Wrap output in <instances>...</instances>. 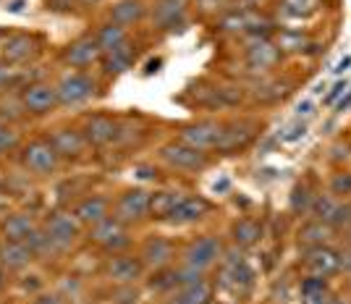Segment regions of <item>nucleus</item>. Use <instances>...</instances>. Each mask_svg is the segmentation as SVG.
Masks as SVG:
<instances>
[{
	"label": "nucleus",
	"instance_id": "40",
	"mask_svg": "<svg viewBox=\"0 0 351 304\" xmlns=\"http://www.w3.org/2000/svg\"><path fill=\"white\" fill-rule=\"evenodd\" d=\"M349 158H351V147H349V145H343V142H338V145L330 147V160H333V163H341V160L346 163V160H349Z\"/></svg>",
	"mask_w": 351,
	"mask_h": 304
},
{
	"label": "nucleus",
	"instance_id": "21",
	"mask_svg": "<svg viewBox=\"0 0 351 304\" xmlns=\"http://www.w3.org/2000/svg\"><path fill=\"white\" fill-rule=\"evenodd\" d=\"M58 105V92L50 84H32L24 92V108L32 113H47Z\"/></svg>",
	"mask_w": 351,
	"mask_h": 304
},
{
	"label": "nucleus",
	"instance_id": "45",
	"mask_svg": "<svg viewBox=\"0 0 351 304\" xmlns=\"http://www.w3.org/2000/svg\"><path fill=\"white\" fill-rule=\"evenodd\" d=\"M34 304H63L60 296H40V299H34Z\"/></svg>",
	"mask_w": 351,
	"mask_h": 304
},
{
	"label": "nucleus",
	"instance_id": "52",
	"mask_svg": "<svg viewBox=\"0 0 351 304\" xmlns=\"http://www.w3.org/2000/svg\"><path fill=\"white\" fill-rule=\"evenodd\" d=\"M82 3H87V5H95V3H100V0H82Z\"/></svg>",
	"mask_w": 351,
	"mask_h": 304
},
{
	"label": "nucleus",
	"instance_id": "50",
	"mask_svg": "<svg viewBox=\"0 0 351 304\" xmlns=\"http://www.w3.org/2000/svg\"><path fill=\"white\" fill-rule=\"evenodd\" d=\"M349 105H351V89H349V97H346V100H341V102H338V110H346Z\"/></svg>",
	"mask_w": 351,
	"mask_h": 304
},
{
	"label": "nucleus",
	"instance_id": "46",
	"mask_svg": "<svg viewBox=\"0 0 351 304\" xmlns=\"http://www.w3.org/2000/svg\"><path fill=\"white\" fill-rule=\"evenodd\" d=\"M160 66H162V60H160V58L149 60V63H147V69H145V73H155L158 69H160Z\"/></svg>",
	"mask_w": 351,
	"mask_h": 304
},
{
	"label": "nucleus",
	"instance_id": "37",
	"mask_svg": "<svg viewBox=\"0 0 351 304\" xmlns=\"http://www.w3.org/2000/svg\"><path fill=\"white\" fill-rule=\"evenodd\" d=\"M309 40L302 34H293V32H283L278 37V50L280 53H307Z\"/></svg>",
	"mask_w": 351,
	"mask_h": 304
},
{
	"label": "nucleus",
	"instance_id": "12",
	"mask_svg": "<svg viewBox=\"0 0 351 304\" xmlns=\"http://www.w3.org/2000/svg\"><path fill=\"white\" fill-rule=\"evenodd\" d=\"M105 273L110 281H116V283H134V281H139L142 273H145V262L139 260V257H132V255H123V252H118L113 255L110 260H108V268H105Z\"/></svg>",
	"mask_w": 351,
	"mask_h": 304
},
{
	"label": "nucleus",
	"instance_id": "32",
	"mask_svg": "<svg viewBox=\"0 0 351 304\" xmlns=\"http://www.w3.org/2000/svg\"><path fill=\"white\" fill-rule=\"evenodd\" d=\"M3 231H5L8 242H27L32 236V231H34V226H32V220L27 215H11L5 220Z\"/></svg>",
	"mask_w": 351,
	"mask_h": 304
},
{
	"label": "nucleus",
	"instance_id": "47",
	"mask_svg": "<svg viewBox=\"0 0 351 304\" xmlns=\"http://www.w3.org/2000/svg\"><path fill=\"white\" fill-rule=\"evenodd\" d=\"M349 66H351V56H346V58H343V60H341V63L336 66V73H343L346 69H349Z\"/></svg>",
	"mask_w": 351,
	"mask_h": 304
},
{
	"label": "nucleus",
	"instance_id": "7",
	"mask_svg": "<svg viewBox=\"0 0 351 304\" xmlns=\"http://www.w3.org/2000/svg\"><path fill=\"white\" fill-rule=\"evenodd\" d=\"M149 194L152 191H147V189H126L121 197H118L116 202V215L123 226H129V223H139V220H145L149 215Z\"/></svg>",
	"mask_w": 351,
	"mask_h": 304
},
{
	"label": "nucleus",
	"instance_id": "28",
	"mask_svg": "<svg viewBox=\"0 0 351 304\" xmlns=\"http://www.w3.org/2000/svg\"><path fill=\"white\" fill-rule=\"evenodd\" d=\"M210 299H213L210 283L199 281V283H191L184 289H176V294L165 304H210Z\"/></svg>",
	"mask_w": 351,
	"mask_h": 304
},
{
	"label": "nucleus",
	"instance_id": "2",
	"mask_svg": "<svg viewBox=\"0 0 351 304\" xmlns=\"http://www.w3.org/2000/svg\"><path fill=\"white\" fill-rule=\"evenodd\" d=\"M302 270L304 275H315V278H333L336 273H341V249H336L333 244L302 249Z\"/></svg>",
	"mask_w": 351,
	"mask_h": 304
},
{
	"label": "nucleus",
	"instance_id": "4",
	"mask_svg": "<svg viewBox=\"0 0 351 304\" xmlns=\"http://www.w3.org/2000/svg\"><path fill=\"white\" fill-rule=\"evenodd\" d=\"M89 239L95 242V244H100L105 252H123L126 246L132 244V236L126 231V226L118 220V218H105L100 223H95L92 226V231H89Z\"/></svg>",
	"mask_w": 351,
	"mask_h": 304
},
{
	"label": "nucleus",
	"instance_id": "34",
	"mask_svg": "<svg viewBox=\"0 0 351 304\" xmlns=\"http://www.w3.org/2000/svg\"><path fill=\"white\" fill-rule=\"evenodd\" d=\"M312 200H315V191H312V187H309L307 181L296 184V187H293V191H291V200H289V204H291V213H296V215H309Z\"/></svg>",
	"mask_w": 351,
	"mask_h": 304
},
{
	"label": "nucleus",
	"instance_id": "53",
	"mask_svg": "<svg viewBox=\"0 0 351 304\" xmlns=\"http://www.w3.org/2000/svg\"><path fill=\"white\" fill-rule=\"evenodd\" d=\"M249 5H257V3H260V0H247Z\"/></svg>",
	"mask_w": 351,
	"mask_h": 304
},
{
	"label": "nucleus",
	"instance_id": "5",
	"mask_svg": "<svg viewBox=\"0 0 351 304\" xmlns=\"http://www.w3.org/2000/svg\"><path fill=\"white\" fill-rule=\"evenodd\" d=\"M220 255H223V244H220V239L218 236H210V233H207V236L194 239V242L184 249V265L205 273L207 268H213V265L220 260Z\"/></svg>",
	"mask_w": 351,
	"mask_h": 304
},
{
	"label": "nucleus",
	"instance_id": "11",
	"mask_svg": "<svg viewBox=\"0 0 351 304\" xmlns=\"http://www.w3.org/2000/svg\"><path fill=\"white\" fill-rule=\"evenodd\" d=\"M173 257H176V246L165 236H149L145 244H142V255H139V260L145 262V268H155V270L168 268L173 262Z\"/></svg>",
	"mask_w": 351,
	"mask_h": 304
},
{
	"label": "nucleus",
	"instance_id": "55",
	"mask_svg": "<svg viewBox=\"0 0 351 304\" xmlns=\"http://www.w3.org/2000/svg\"><path fill=\"white\" fill-rule=\"evenodd\" d=\"M0 283H3V273H0Z\"/></svg>",
	"mask_w": 351,
	"mask_h": 304
},
{
	"label": "nucleus",
	"instance_id": "15",
	"mask_svg": "<svg viewBox=\"0 0 351 304\" xmlns=\"http://www.w3.org/2000/svg\"><path fill=\"white\" fill-rule=\"evenodd\" d=\"M186 16V0H158L152 8V21L160 30H176Z\"/></svg>",
	"mask_w": 351,
	"mask_h": 304
},
{
	"label": "nucleus",
	"instance_id": "3",
	"mask_svg": "<svg viewBox=\"0 0 351 304\" xmlns=\"http://www.w3.org/2000/svg\"><path fill=\"white\" fill-rule=\"evenodd\" d=\"M160 158L176 168V171H189V174H197V171H205L210 165V158L202 150H194V147L184 145V142H171L160 150Z\"/></svg>",
	"mask_w": 351,
	"mask_h": 304
},
{
	"label": "nucleus",
	"instance_id": "19",
	"mask_svg": "<svg viewBox=\"0 0 351 304\" xmlns=\"http://www.w3.org/2000/svg\"><path fill=\"white\" fill-rule=\"evenodd\" d=\"M103 58L100 47H97V40L95 37H84V40H76V43L66 50V63L73 66V69H87L95 60Z\"/></svg>",
	"mask_w": 351,
	"mask_h": 304
},
{
	"label": "nucleus",
	"instance_id": "33",
	"mask_svg": "<svg viewBox=\"0 0 351 304\" xmlns=\"http://www.w3.org/2000/svg\"><path fill=\"white\" fill-rule=\"evenodd\" d=\"M32 53H34V40L27 37V34H16V37H11L8 45H5V58L14 60V63L27 60Z\"/></svg>",
	"mask_w": 351,
	"mask_h": 304
},
{
	"label": "nucleus",
	"instance_id": "39",
	"mask_svg": "<svg viewBox=\"0 0 351 304\" xmlns=\"http://www.w3.org/2000/svg\"><path fill=\"white\" fill-rule=\"evenodd\" d=\"M307 134V126L302 124V121H296V124H291L289 129L280 134V142H296V139H302Z\"/></svg>",
	"mask_w": 351,
	"mask_h": 304
},
{
	"label": "nucleus",
	"instance_id": "13",
	"mask_svg": "<svg viewBox=\"0 0 351 304\" xmlns=\"http://www.w3.org/2000/svg\"><path fill=\"white\" fill-rule=\"evenodd\" d=\"M58 152L50 142H32L27 150H24V165L34 171V174H50L56 171L58 165Z\"/></svg>",
	"mask_w": 351,
	"mask_h": 304
},
{
	"label": "nucleus",
	"instance_id": "43",
	"mask_svg": "<svg viewBox=\"0 0 351 304\" xmlns=\"http://www.w3.org/2000/svg\"><path fill=\"white\" fill-rule=\"evenodd\" d=\"M343 92H346V82H338L336 87H333L330 92H328V95H325V102H328V105H330V102H336L338 97L343 95Z\"/></svg>",
	"mask_w": 351,
	"mask_h": 304
},
{
	"label": "nucleus",
	"instance_id": "30",
	"mask_svg": "<svg viewBox=\"0 0 351 304\" xmlns=\"http://www.w3.org/2000/svg\"><path fill=\"white\" fill-rule=\"evenodd\" d=\"M134 63V50L132 45H121V47H116L113 53H105L103 56V69L105 73H123L129 71Z\"/></svg>",
	"mask_w": 351,
	"mask_h": 304
},
{
	"label": "nucleus",
	"instance_id": "24",
	"mask_svg": "<svg viewBox=\"0 0 351 304\" xmlns=\"http://www.w3.org/2000/svg\"><path fill=\"white\" fill-rule=\"evenodd\" d=\"M50 145L56 147V152L63 155V158H79L87 147V139L82 131H73V129H58L53 134Z\"/></svg>",
	"mask_w": 351,
	"mask_h": 304
},
{
	"label": "nucleus",
	"instance_id": "44",
	"mask_svg": "<svg viewBox=\"0 0 351 304\" xmlns=\"http://www.w3.org/2000/svg\"><path fill=\"white\" fill-rule=\"evenodd\" d=\"M312 110H315V105H312L309 100L299 102V108H296V113H299V116H312Z\"/></svg>",
	"mask_w": 351,
	"mask_h": 304
},
{
	"label": "nucleus",
	"instance_id": "22",
	"mask_svg": "<svg viewBox=\"0 0 351 304\" xmlns=\"http://www.w3.org/2000/svg\"><path fill=\"white\" fill-rule=\"evenodd\" d=\"M47 236L56 246H71L79 236V220H73L71 215H53L47 223Z\"/></svg>",
	"mask_w": 351,
	"mask_h": 304
},
{
	"label": "nucleus",
	"instance_id": "41",
	"mask_svg": "<svg viewBox=\"0 0 351 304\" xmlns=\"http://www.w3.org/2000/svg\"><path fill=\"white\" fill-rule=\"evenodd\" d=\"M16 142H19V139H16L14 131L5 129V126L0 124V152H3V150H11V147H16Z\"/></svg>",
	"mask_w": 351,
	"mask_h": 304
},
{
	"label": "nucleus",
	"instance_id": "25",
	"mask_svg": "<svg viewBox=\"0 0 351 304\" xmlns=\"http://www.w3.org/2000/svg\"><path fill=\"white\" fill-rule=\"evenodd\" d=\"M147 8L142 0H118L110 8V21L118 24V27H132V24H139L145 19Z\"/></svg>",
	"mask_w": 351,
	"mask_h": 304
},
{
	"label": "nucleus",
	"instance_id": "49",
	"mask_svg": "<svg viewBox=\"0 0 351 304\" xmlns=\"http://www.w3.org/2000/svg\"><path fill=\"white\" fill-rule=\"evenodd\" d=\"M136 171H139V174H136L139 178H155V176H158V174H152V168H136Z\"/></svg>",
	"mask_w": 351,
	"mask_h": 304
},
{
	"label": "nucleus",
	"instance_id": "8",
	"mask_svg": "<svg viewBox=\"0 0 351 304\" xmlns=\"http://www.w3.org/2000/svg\"><path fill=\"white\" fill-rule=\"evenodd\" d=\"M220 134H223V124H218V121H197V124H189L178 131V142L194 147V150H202V152H210L218 147Z\"/></svg>",
	"mask_w": 351,
	"mask_h": 304
},
{
	"label": "nucleus",
	"instance_id": "35",
	"mask_svg": "<svg viewBox=\"0 0 351 304\" xmlns=\"http://www.w3.org/2000/svg\"><path fill=\"white\" fill-rule=\"evenodd\" d=\"M320 0H280V11L289 19H307V16L317 14Z\"/></svg>",
	"mask_w": 351,
	"mask_h": 304
},
{
	"label": "nucleus",
	"instance_id": "20",
	"mask_svg": "<svg viewBox=\"0 0 351 304\" xmlns=\"http://www.w3.org/2000/svg\"><path fill=\"white\" fill-rule=\"evenodd\" d=\"M186 194L173 191V189H162V191H152L149 194V218L155 220H171L176 207L184 202Z\"/></svg>",
	"mask_w": 351,
	"mask_h": 304
},
{
	"label": "nucleus",
	"instance_id": "10",
	"mask_svg": "<svg viewBox=\"0 0 351 304\" xmlns=\"http://www.w3.org/2000/svg\"><path fill=\"white\" fill-rule=\"evenodd\" d=\"M82 134H84L87 145L105 147V145H110L113 139H118V134H121V124H118L113 116H103V113H97V116H89L87 121H84Z\"/></svg>",
	"mask_w": 351,
	"mask_h": 304
},
{
	"label": "nucleus",
	"instance_id": "1",
	"mask_svg": "<svg viewBox=\"0 0 351 304\" xmlns=\"http://www.w3.org/2000/svg\"><path fill=\"white\" fill-rule=\"evenodd\" d=\"M309 218H317L336 233H341L346 226H351V200H341V197H333L330 191H325V194L320 191L312 200Z\"/></svg>",
	"mask_w": 351,
	"mask_h": 304
},
{
	"label": "nucleus",
	"instance_id": "9",
	"mask_svg": "<svg viewBox=\"0 0 351 304\" xmlns=\"http://www.w3.org/2000/svg\"><path fill=\"white\" fill-rule=\"evenodd\" d=\"M257 129H260V126H257L254 121H234V124L223 126V134H220L215 152L234 155V152H239V150H244V147L257 137Z\"/></svg>",
	"mask_w": 351,
	"mask_h": 304
},
{
	"label": "nucleus",
	"instance_id": "6",
	"mask_svg": "<svg viewBox=\"0 0 351 304\" xmlns=\"http://www.w3.org/2000/svg\"><path fill=\"white\" fill-rule=\"evenodd\" d=\"M56 92H58L60 105H82V102H87L97 92V82L89 73H82V71L66 73L58 82Z\"/></svg>",
	"mask_w": 351,
	"mask_h": 304
},
{
	"label": "nucleus",
	"instance_id": "31",
	"mask_svg": "<svg viewBox=\"0 0 351 304\" xmlns=\"http://www.w3.org/2000/svg\"><path fill=\"white\" fill-rule=\"evenodd\" d=\"M291 95V84L289 82H280V79H270L263 82L260 87L254 89V100L260 102H280Z\"/></svg>",
	"mask_w": 351,
	"mask_h": 304
},
{
	"label": "nucleus",
	"instance_id": "26",
	"mask_svg": "<svg viewBox=\"0 0 351 304\" xmlns=\"http://www.w3.org/2000/svg\"><path fill=\"white\" fill-rule=\"evenodd\" d=\"M263 220H257V218H239L231 226V236H234L236 246H254L263 239Z\"/></svg>",
	"mask_w": 351,
	"mask_h": 304
},
{
	"label": "nucleus",
	"instance_id": "51",
	"mask_svg": "<svg viewBox=\"0 0 351 304\" xmlns=\"http://www.w3.org/2000/svg\"><path fill=\"white\" fill-rule=\"evenodd\" d=\"M333 304H351V299H346V296H338V294H336V299H333Z\"/></svg>",
	"mask_w": 351,
	"mask_h": 304
},
{
	"label": "nucleus",
	"instance_id": "17",
	"mask_svg": "<svg viewBox=\"0 0 351 304\" xmlns=\"http://www.w3.org/2000/svg\"><path fill=\"white\" fill-rule=\"evenodd\" d=\"M280 56L283 53L278 50V45H273L270 40H260L247 50V63L254 71H270L278 66Z\"/></svg>",
	"mask_w": 351,
	"mask_h": 304
},
{
	"label": "nucleus",
	"instance_id": "42",
	"mask_svg": "<svg viewBox=\"0 0 351 304\" xmlns=\"http://www.w3.org/2000/svg\"><path fill=\"white\" fill-rule=\"evenodd\" d=\"M341 273H346V278L351 281V246L341 249Z\"/></svg>",
	"mask_w": 351,
	"mask_h": 304
},
{
	"label": "nucleus",
	"instance_id": "38",
	"mask_svg": "<svg viewBox=\"0 0 351 304\" xmlns=\"http://www.w3.org/2000/svg\"><path fill=\"white\" fill-rule=\"evenodd\" d=\"M113 302L116 304H136L139 302V291L134 289V283H123V286L116 291Z\"/></svg>",
	"mask_w": 351,
	"mask_h": 304
},
{
	"label": "nucleus",
	"instance_id": "54",
	"mask_svg": "<svg viewBox=\"0 0 351 304\" xmlns=\"http://www.w3.org/2000/svg\"><path fill=\"white\" fill-rule=\"evenodd\" d=\"M3 79H5V73H3V69H0V82H3Z\"/></svg>",
	"mask_w": 351,
	"mask_h": 304
},
{
	"label": "nucleus",
	"instance_id": "18",
	"mask_svg": "<svg viewBox=\"0 0 351 304\" xmlns=\"http://www.w3.org/2000/svg\"><path fill=\"white\" fill-rule=\"evenodd\" d=\"M299 289H302V304H333V299H336V291L330 289L328 278L304 275Z\"/></svg>",
	"mask_w": 351,
	"mask_h": 304
},
{
	"label": "nucleus",
	"instance_id": "48",
	"mask_svg": "<svg viewBox=\"0 0 351 304\" xmlns=\"http://www.w3.org/2000/svg\"><path fill=\"white\" fill-rule=\"evenodd\" d=\"M341 239H343V246H351V226H346V229L341 231Z\"/></svg>",
	"mask_w": 351,
	"mask_h": 304
},
{
	"label": "nucleus",
	"instance_id": "23",
	"mask_svg": "<svg viewBox=\"0 0 351 304\" xmlns=\"http://www.w3.org/2000/svg\"><path fill=\"white\" fill-rule=\"evenodd\" d=\"M73 218L79 220V223H87V226H95V223H100L105 218H110V202L105 200V197H87V200H82V202L76 204V210H73Z\"/></svg>",
	"mask_w": 351,
	"mask_h": 304
},
{
	"label": "nucleus",
	"instance_id": "16",
	"mask_svg": "<svg viewBox=\"0 0 351 304\" xmlns=\"http://www.w3.org/2000/svg\"><path fill=\"white\" fill-rule=\"evenodd\" d=\"M210 215V202L205 197H184V202L176 207V213L171 215L173 226H191V223H199Z\"/></svg>",
	"mask_w": 351,
	"mask_h": 304
},
{
	"label": "nucleus",
	"instance_id": "27",
	"mask_svg": "<svg viewBox=\"0 0 351 304\" xmlns=\"http://www.w3.org/2000/svg\"><path fill=\"white\" fill-rule=\"evenodd\" d=\"M32 257H34V252H32V246L27 242H5L0 246V262L5 268H11V270L24 268Z\"/></svg>",
	"mask_w": 351,
	"mask_h": 304
},
{
	"label": "nucleus",
	"instance_id": "36",
	"mask_svg": "<svg viewBox=\"0 0 351 304\" xmlns=\"http://www.w3.org/2000/svg\"><path fill=\"white\" fill-rule=\"evenodd\" d=\"M328 191H330L333 197L349 200L351 197V174L349 171H338V174L330 176V181H328Z\"/></svg>",
	"mask_w": 351,
	"mask_h": 304
},
{
	"label": "nucleus",
	"instance_id": "14",
	"mask_svg": "<svg viewBox=\"0 0 351 304\" xmlns=\"http://www.w3.org/2000/svg\"><path fill=\"white\" fill-rule=\"evenodd\" d=\"M336 239V231L330 226H325L322 220L317 218H309L302 223V229L296 233V242L302 249H312V246H322V244H330Z\"/></svg>",
	"mask_w": 351,
	"mask_h": 304
},
{
	"label": "nucleus",
	"instance_id": "29",
	"mask_svg": "<svg viewBox=\"0 0 351 304\" xmlns=\"http://www.w3.org/2000/svg\"><path fill=\"white\" fill-rule=\"evenodd\" d=\"M95 40H97V47H100V53H113L116 47L129 43V37H126V30L123 27H118L113 21H108L105 27H100V32L95 34Z\"/></svg>",
	"mask_w": 351,
	"mask_h": 304
}]
</instances>
